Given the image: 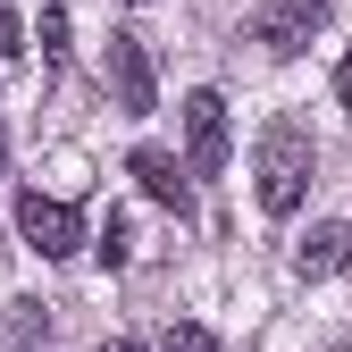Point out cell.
Wrapping results in <instances>:
<instances>
[{"label": "cell", "mask_w": 352, "mask_h": 352, "mask_svg": "<svg viewBox=\"0 0 352 352\" xmlns=\"http://www.w3.org/2000/svg\"><path fill=\"white\" fill-rule=\"evenodd\" d=\"M101 352H143V344H135V336H118V344H101Z\"/></svg>", "instance_id": "cell-14"}, {"label": "cell", "mask_w": 352, "mask_h": 352, "mask_svg": "<svg viewBox=\"0 0 352 352\" xmlns=\"http://www.w3.org/2000/svg\"><path fill=\"white\" fill-rule=\"evenodd\" d=\"M93 252H101V269H126V252H135V235H126V218H109Z\"/></svg>", "instance_id": "cell-9"}, {"label": "cell", "mask_w": 352, "mask_h": 352, "mask_svg": "<svg viewBox=\"0 0 352 352\" xmlns=\"http://www.w3.org/2000/svg\"><path fill=\"white\" fill-rule=\"evenodd\" d=\"M311 34H327V0H269V9H260V25H252V42H269L277 59L311 51Z\"/></svg>", "instance_id": "cell-4"}, {"label": "cell", "mask_w": 352, "mask_h": 352, "mask_svg": "<svg viewBox=\"0 0 352 352\" xmlns=\"http://www.w3.org/2000/svg\"><path fill=\"white\" fill-rule=\"evenodd\" d=\"M109 84H118V109L126 118H143L160 101V84H151V51H143V34H109Z\"/></svg>", "instance_id": "cell-5"}, {"label": "cell", "mask_w": 352, "mask_h": 352, "mask_svg": "<svg viewBox=\"0 0 352 352\" xmlns=\"http://www.w3.org/2000/svg\"><path fill=\"white\" fill-rule=\"evenodd\" d=\"M185 168L193 176L227 168V101L218 93H185Z\"/></svg>", "instance_id": "cell-3"}, {"label": "cell", "mask_w": 352, "mask_h": 352, "mask_svg": "<svg viewBox=\"0 0 352 352\" xmlns=\"http://www.w3.org/2000/svg\"><path fill=\"white\" fill-rule=\"evenodd\" d=\"M336 101L352 109V51H344V67H336Z\"/></svg>", "instance_id": "cell-13"}, {"label": "cell", "mask_w": 352, "mask_h": 352, "mask_svg": "<svg viewBox=\"0 0 352 352\" xmlns=\"http://www.w3.org/2000/svg\"><path fill=\"white\" fill-rule=\"evenodd\" d=\"M42 59H67V9H59V0H51V9H42Z\"/></svg>", "instance_id": "cell-8"}, {"label": "cell", "mask_w": 352, "mask_h": 352, "mask_svg": "<svg viewBox=\"0 0 352 352\" xmlns=\"http://www.w3.org/2000/svg\"><path fill=\"white\" fill-rule=\"evenodd\" d=\"M126 168H135V185H143V193H151L160 210H176V218H193V185H185V168H176L168 151H151V143H143V151L126 160Z\"/></svg>", "instance_id": "cell-7"}, {"label": "cell", "mask_w": 352, "mask_h": 352, "mask_svg": "<svg viewBox=\"0 0 352 352\" xmlns=\"http://www.w3.org/2000/svg\"><path fill=\"white\" fill-rule=\"evenodd\" d=\"M0 160H9V135H0Z\"/></svg>", "instance_id": "cell-15"}, {"label": "cell", "mask_w": 352, "mask_h": 352, "mask_svg": "<svg viewBox=\"0 0 352 352\" xmlns=\"http://www.w3.org/2000/svg\"><path fill=\"white\" fill-rule=\"evenodd\" d=\"M336 352H352V344H336Z\"/></svg>", "instance_id": "cell-16"}, {"label": "cell", "mask_w": 352, "mask_h": 352, "mask_svg": "<svg viewBox=\"0 0 352 352\" xmlns=\"http://www.w3.org/2000/svg\"><path fill=\"white\" fill-rule=\"evenodd\" d=\"M51 344V319H42V302H17V352Z\"/></svg>", "instance_id": "cell-10"}, {"label": "cell", "mask_w": 352, "mask_h": 352, "mask_svg": "<svg viewBox=\"0 0 352 352\" xmlns=\"http://www.w3.org/2000/svg\"><path fill=\"white\" fill-rule=\"evenodd\" d=\"M302 193H311V135H302L294 118H277L269 135H260V210L294 218Z\"/></svg>", "instance_id": "cell-1"}, {"label": "cell", "mask_w": 352, "mask_h": 352, "mask_svg": "<svg viewBox=\"0 0 352 352\" xmlns=\"http://www.w3.org/2000/svg\"><path fill=\"white\" fill-rule=\"evenodd\" d=\"M17 235H25L42 260H67V252L84 243V218H76L67 201H51V193H17Z\"/></svg>", "instance_id": "cell-2"}, {"label": "cell", "mask_w": 352, "mask_h": 352, "mask_svg": "<svg viewBox=\"0 0 352 352\" xmlns=\"http://www.w3.org/2000/svg\"><path fill=\"white\" fill-rule=\"evenodd\" d=\"M168 352H218V336L193 327V319H176V327H168Z\"/></svg>", "instance_id": "cell-11"}, {"label": "cell", "mask_w": 352, "mask_h": 352, "mask_svg": "<svg viewBox=\"0 0 352 352\" xmlns=\"http://www.w3.org/2000/svg\"><path fill=\"white\" fill-rule=\"evenodd\" d=\"M294 269L302 277H344L352 269V218H319V227L294 243Z\"/></svg>", "instance_id": "cell-6"}, {"label": "cell", "mask_w": 352, "mask_h": 352, "mask_svg": "<svg viewBox=\"0 0 352 352\" xmlns=\"http://www.w3.org/2000/svg\"><path fill=\"white\" fill-rule=\"evenodd\" d=\"M17 51H25V34H17V9H9V0H0V67H9Z\"/></svg>", "instance_id": "cell-12"}]
</instances>
